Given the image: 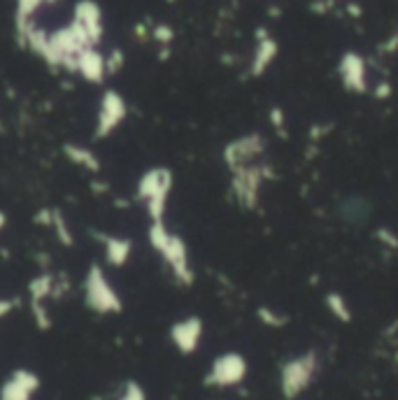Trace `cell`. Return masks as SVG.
I'll list each match as a JSON object with an SVG mask.
<instances>
[{
    "instance_id": "e0dca14e",
    "label": "cell",
    "mask_w": 398,
    "mask_h": 400,
    "mask_svg": "<svg viewBox=\"0 0 398 400\" xmlns=\"http://www.w3.org/2000/svg\"><path fill=\"white\" fill-rule=\"evenodd\" d=\"M17 307V300H10V298H0V319L7 317L10 312Z\"/></svg>"
},
{
    "instance_id": "4fadbf2b",
    "label": "cell",
    "mask_w": 398,
    "mask_h": 400,
    "mask_svg": "<svg viewBox=\"0 0 398 400\" xmlns=\"http://www.w3.org/2000/svg\"><path fill=\"white\" fill-rule=\"evenodd\" d=\"M66 154L75 165H82V167H86V170H91V172L100 170L98 158H95V154L89 147H84V145H66Z\"/></svg>"
},
{
    "instance_id": "5b68a950",
    "label": "cell",
    "mask_w": 398,
    "mask_h": 400,
    "mask_svg": "<svg viewBox=\"0 0 398 400\" xmlns=\"http://www.w3.org/2000/svg\"><path fill=\"white\" fill-rule=\"evenodd\" d=\"M129 107L126 100L117 91H105L98 105V117H95V138H110L119 126L124 124Z\"/></svg>"
},
{
    "instance_id": "3957f363",
    "label": "cell",
    "mask_w": 398,
    "mask_h": 400,
    "mask_svg": "<svg viewBox=\"0 0 398 400\" xmlns=\"http://www.w3.org/2000/svg\"><path fill=\"white\" fill-rule=\"evenodd\" d=\"M84 305L89 307L95 314H119L124 310L122 295L117 293L115 284L110 282V277L105 275L98 263L86 270L84 277Z\"/></svg>"
},
{
    "instance_id": "277c9868",
    "label": "cell",
    "mask_w": 398,
    "mask_h": 400,
    "mask_svg": "<svg viewBox=\"0 0 398 400\" xmlns=\"http://www.w3.org/2000/svg\"><path fill=\"white\" fill-rule=\"evenodd\" d=\"M320 372V358L315 351H308L303 356H296L282 365V394L284 398H298L303 391L315 382Z\"/></svg>"
},
{
    "instance_id": "ba28073f",
    "label": "cell",
    "mask_w": 398,
    "mask_h": 400,
    "mask_svg": "<svg viewBox=\"0 0 398 400\" xmlns=\"http://www.w3.org/2000/svg\"><path fill=\"white\" fill-rule=\"evenodd\" d=\"M203 338V322L198 317L180 319L170 326V340L180 354H194Z\"/></svg>"
},
{
    "instance_id": "9a60e30c",
    "label": "cell",
    "mask_w": 398,
    "mask_h": 400,
    "mask_svg": "<svg viewBox=\"0 0 398 400\" xmlns=\"http://www.w3.org/2000/svg\"><path fill=\"white\" fill-rule=\"evenodd\" d=\"M115 400H147V394H145V389H142L138 382L131 380V382L124 384Z\"/></svg>"
},
{
    "instance_id": "52a82bcc",
    "label": "cell",
    "mask_w": 398,
    "mask_h": 400,
    "mask_svg": "<svg viewBox=\"0 0 398 400\" xmlns=\"http://www.w3.org/2000/svg\"><path fill=\"white\" fill-rule=\"evenodd\" d=\"M247 375V363L240 354H221L214 358V363L208 372V384L212 387H235Z\"/></svg>"
},
{
    "instance_id": "8992f818",
    "label": "cell",
    "mask_w": 398,
    "mask_h": 400,
    "mask_svg": "<svg viewBox=\"0 0 398 400\" xmlns=\"http://www.w3.org/2000/svg\"><path fill=\"white\" fill-rule=\"evenodd\" d=\"M40 391V375L28 367H17L0 384V400H33Z\"/></svg>"
},
{
    "instance_id": "ac0fdd59",
    "label": "cell",
    "mask_w": 398,
    "mask_h": 400,
    "mask_svg": "<svg viewBox=\"0 0 398 400\" xmlns=\"http://www.w3.org/2000/svg\"><path fill=\"white\" fill-rule=\"evenodd\" d=\"M270 119H273V124L277 131H282V126H284V114H282V110L280 107H273L270 110Z\"/></svg>"
},
{
    "instance_id": "8fae6325",
    "label": "cell",
    "mask_w": 398,
    "mask_h": 400,
    "mask_svg": "<svg viewBox=\"0 0 398 400\" xmlns=\"http://www.w3.org/2000/svg\"><path fill=\"white\" fill-rule=\"evenodd\" d=\"M275 56H277V42L266 33V30H259V42H257V49H254L252 63H250V75L252 77L264 75L270 63L275 61Z\"/></svg>"
},
{
    "instance_id": "7a4b0ae2",
    "label": "cell",
    "mask_w": 398,
    "mask_h": 400,
    "mask_svg": "<svg viewBox=\"0 0 398 400\" xmlns=\"http://www.w3.org/2000/svg\"><path fill=\"white\" fill-rule=\"evenodd\" d=\"M170 191H172V175L165 167H152V170H147L140 177L135 194H138V200L152 221H163Z\"/></svg>"
},
{
    "instance_id": "2e32d148",
    "label": "cell",
    "mask_w": 398,
    "mask_h": 400,
    "mask_svg": "<svg viewBox=\"0 0 398 400\" xmlns=\"http://www.w3.org/2000/svg\"><path fill=\"white\" fill-rule=\"evenodd\" d=\"M259 314H261V319H264V324L273 326V328H280V326L286 324V317H277L273 310H259Z\"/></svg>"
},
{
    "instance_id": "ffe728a7",
    "label": "cell",
    "mask_w": 398,
    "mask_h": 400,
    "mask_svg": "<svg viewBox=\"0 0 398 400\" xmlns=\"http://www.w3.org/2000/svg\"><path fill=\"white\" fill-rule=\"evenodd\" d=\"M3 226H5V214L0 212V228H3Z\"/></svg>"
},
{
    "instance_id": "7c38bea8",
    "label": "cell",
    "mask_w": 398,
    "mask_h": 400,
    "mask_svg": "<svg viewBox=\"0 0 398 400\" xmlns=\"http://www.w3.org/2000/svg\"><path fill=\"white\" fill-rule=\"evenodd\" d=\"M100 242H103V249H105V259L110 266L122 268L124 263L131 259V252H133L131 240L119 237V235H103Z\"/></svg>"
},
{
    "instance_id": "6da1fadb",
    "label": "cell",
    "mask_w": 398,
    "mask_h": 400,
    "mask_svg": "<svg viewBox=\"0 0 398 400\" xmlns=\"http://www.w3.org/2000/svg\"><path fill=\"white\" fill-rule=\"evenodd\" d=\"M149 242H152L154 249L161 254L165 266L170 268L172 277L177 279L180 284L189 286L194 282V270H191V261H189L185 240L170 233L163 221H152L149 223Z\"/></svg>"
},
{
    "instance_id": "5bb4252c",
    "label": "cell",
    "mask_w": 398,
    "mask_h": 400,
    "mask_svg": "<svg viewBox=\"0 0 398 400\" xmlns=\"http://www.w3.org/2000/svg\"><path fill=\"white\" fill-rule=\"evenodd\" d=\"M326 305H329V310L340 319V322H345V324L352 322V312H349L347 302H345V298H342L340 293L331 291L329 295H326Z\"/></svg>"
},
{
    "instance_id": "9c48e42d",
    "label": "cell",
    "mask_w": 398,
    "mask_h": 400,
    "mask_svg": "<svg viewBox=\"0 0 398 400\" xmlns=\"http://www.w3.org/2000/svg\"><path fill=\"white\" fill-rule=\"evenodd\" d=\"M261 151H264V138H261V135H247V138L228 142L224 156H226L228 167L235 172V170H240V167L250 165Z\"/></svg>"
},
{
    "instance_id": "d6986e66",
    "label": "cell",
    "mask_w": 398,
    "mask_h": 400,
    "mask_svg": "<svg viewBox=\"0 0 398 400\" xmlns=\"http://www.w3.org/2000/svg\"><path fill=\"white\" fill-rule=\"evenodd\" d=\"M377 237L382 240V242H387L389 247H398V240H394L396 235H394V233H389V230H385V228L377 230Z\"/></svg>"
},
{
    "instance_id": "30bf717a",
    "label": "cell",
    "mask_w": 398,
    "mask_h": 400,
    "mask_svg": "<svg viewBox=\"0 0 398 400\" xmlns=\"http://www.w3.org/2000/svg\"><path fill=\"white\" fill-rule=\"evenodd\" d=\"M340 79L349 91L363 93L368 91V79H365V63L359 54L347 52L340 59Z\"/></svg>"
}]
</instances>
